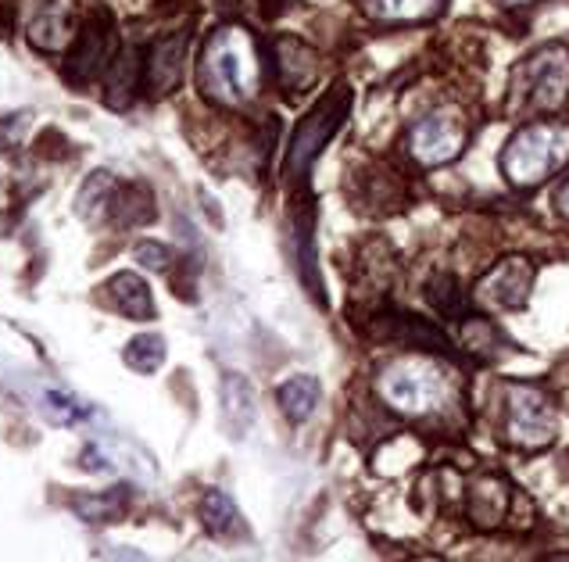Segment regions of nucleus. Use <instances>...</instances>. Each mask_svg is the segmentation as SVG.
Listing matches in <instances>:
<instances>
[{"label": "nucleus", "instance_id": "1", "mask_svg": "<svg viewBox=\"0 0 569 562\" xmlns=\"http://www.w3.org/2000/svg\"><path fill=\"white\" fill-rule=\"evenodd\" d=\"M197 87L219 108H244L262 87V58L244 26H222L208 36L197 61Z\"/></svg>", "mask_w": 569, "mask_h": 562}, {"label": "nucleus", "instance_id": "2", "mask_svg": "<svg viewBox=\"0 0 569 562\" xmlns=\"http://www.w3.org/2000/svg\"><path fill=\"white\" fill-rule=\"evenodd\" d=\"M380 398L387 401L394 412L412 415V420H426V415L444 412L455 401L452 373L441 362L423 355H405L394 359L387 370L380 373Z\"/></svg>", "mask_w": 569, "mask_h": 562}, {"label": "nucleus", "instance_id": "3", "mask_svg": "<svg viewBox=\"0 0 569 562\" xmlns=\"http://www.w3.org/2000/svg\"><path fill=\"white\" fill-rule=\"evenodd\" d=\"M569 165V122H530L502 151V173L519 190H534Z\"/></svg>", "mask_w": 569, "mask_h": 562}, {"label": "nucleus", "instance_id": "4", "mask_svg": "<svg viewBox=\"0 0 569 562\" xmlns=\"http://www.w3.org/2000/svg\"><path fill=\"white\" fill-rule=\"evenodd\" d=\"M566 101H569V47L566 43H544L541 51L523 58L512 68L509 112L544 115V112H559Z\"/></svg>", "mask_w": 569, "mask_h": 562}, {"label": "nucleus", "instance_id": "5", "mask_svg": "<svg viewBox=\"0 0 569 562\" xmlns=\"http://www.w3.org/2000/svg\"><path fill=\"white\" fill-rule=\"evenodd\" d=\"M559 434V412L552 398L534 384H505V441L541 451Z\"/></svg>", "mask_w": 569, "mask_h": 562}, {"label": "nucleus", "instance_id": "6", "mask_svg": "<svg viewBox=\"0 0 569 562\" xmlns=\"http://www.w3.org/2000/svg\"><path fill=\"white\" fill-rule=\"evenodd\" d=\"M348 112H351V90L348 87H337V90H330L326 97H319V104L301 118V126L294 129L287 165H283L287 179H305L308 176V168L316 165V158L323 154V148L333 137H337V129L344 126Z\"/></svg>", "mask_w": 569, "mask_h": 562}, {"label": "nucleus", "instance_id": "7", "mask_svg": "<svg viewBox=\"0 0 569 562\" xmlns=\"http://www.w3.org/2000/svg\"><path fill=\"white\" fill-rule=\"evenodd\" d=\"M466 140H469L466 115L455 112V108H441V112L423 115L412 129H408L405 148L412 154L416 165L437 168V165L455 162V158L466 151Z\"/></svg>", "mask_w": 569, "mask_h": 562}, {"label": "nucleus", "instance_id": "8", "mask_svg": "<svg viewBox=\"0 0 569 562\" xmlns=\"http://www.w3.org/2000/svg\"><path fill=\"white\" fill-rule=\"evenodd\" d=\"M111 58H115V22H111L108 11H101V15H94L79 29L76 47H72V54L65 61V79L83 87V83L101 76L111 65Z\"/></svg>", "mask_w": 569, "mask_h": 562}, {"label": "nucleus", "instance_id": "9", "mask_svg": "<svg viewBox=\"0 0 569 562\" xmlns=\"http://www.w3.org/2000/svg\"><path fill=\"white\" fill-rule=\"evenodd\" d=\"M534 287V265L527 259H505L480 279L473 298L491 304V309H523Z\"/></svg>", "mask_w": 569, "mask_h": 562}, {"label": "nucleus", "instance_id": "10", "mask_svg": "<svg viewBox=\"0 0 569 562\" xmlns=\"http://www.w3.org/2000/svg\"><path fill=\"white\" fill-rule=\"evenodd\" d=\"M187 43H190L187 29H176L151 43V51H147V61H144V87L151 97H165L180 87L183 61H187Z\"/></svg>", "mask_w": 569, "mask_h": 562}, {"label": "nucleus", "instance_id": "11", "mask_svg": "<svg viewBox=\"0 0 569 562\" xmlns=\"http://www.w3.org/2000/svg\"><path fill=\"white\" fill-rule=\"evenodd\" d=\"M72 18H76V4L72 0H36L26 22V36L36 51L54 54L72 40Z\"/></svg>", "mask_w": 569, "mask_h": 562}, {"label": "nucleus", "instance_id": "12", "mask_svg": "<svg viewBox=\"0 0 569 562\" xmlns=\"http://www.w3.org/2000/svg\"><path fill=\"white\" fill-rule=\"evenodd\" d=\"M319 76V54L298 36H280L276 40V79L287 93L308 90Z\"/></svg>", "mask_w": 569, "mask_h": 562}, {"label": "nucleus", "instance_id": "13", "mask_svg": "<svg viewBox=\"0 0 569 562\" xmlns=\"http://www.w3.org/2000/svg\"><path fill=\"white\" fill-rule=\"evenodd\" d=\"M509 502H512V487L502 480V476H480L477 484H469V498H466V512L477 527H502L505 516H509Z\"/></svg>", "mask_w": 569, "mask_h": 562}, {"label": "nucleus", "instance_id": "14", "mask_svg": "<svg viewBox=\"0 0 569 562\" xmlns=\"http://www.w3.org/2000/svg\"><path fill=\"white\" fill-rule=\"evenodd\" d=\"M104 290H108L111 309L122 312V315H126V320H136V323L154 320V298H151V287H147L136 273H119V276H111Z\"/></svg>", "mask_w": 569, "mask_h": 562}, {"label": "nucleus", "instance_id": "15", "mask_svg": "<svg viewBox=\"0 0 569 562\" xmlns=\"http://www.w3.org/2000/svg\"><path fill=\"white\" fill-rule=\"evenodd\" d=\"M448 8V0H362V11L373 22H430Z\"/></svg>", "mask_w": 569, "mask_h": 562}, {"label": "nucleus", "instance_id": "16", "mask_svg": "<svg viewBox=\"0 0 569 562\" xmlns=\"http://www.w3.org/2000/svg\"><path fill=\"white\" fill-rule=\"evenodd\" d=\"M222 415H226L233 437H240L255 420V390L237 373H226L222 380Z\"/></svg>", "mask_w": 569, "mask_h": 562}, {"label": "nucleus", "instance_id": "17", "mask_svg": "<svg viewBox=\"0 0 569 562\" xmlns=\"http://www.w3.org/2000/svg\"><path fill=\"white\" fill-rule=\"evenodd\" d=\"M319 395H323V390H319L316 376H290V380L276 390L280 409H283V415H287L290 423H305L308 415L316 412Z\"/></svg>", "mask_w": 569, "mask_h": 562}, {"label": "nucleus", "instance_id": "18", "mask_svg": "<svg viewBox=\"0 0 569 562\" xmlns=\"http://www.w3.org/2000/svg\"><path fill=\"white\" fill-rule=\"evenodd\" d=\"M111 215H115L119 226H147L154 218V198L144 183H129L115 193L111 201Z\"/></svg>", "mask_w": 569, "mask_h": 562}, {"label": "nucleus", "instance_id": "19", "mask_svg": "<svg viewBox=\"0 0 569 562\" xmlns=\"http://www.w3.org/2000/svg\"><path fill=\"white\" fill-rule=\"evenodd\" d=\"M72 509L90 523H115L126 516L129 509V487H115V491H104V495H83L72 502Z\"/></svg>", "mask_w": 569, "mask_h": 562}, {"label": "nucleus", "instance_id": "20", "mask_svg": "<svg viewBox=\"0 0 569 562\" xmlns=\"http://www.w3.org/2000/svg\"><path fill=\"white\" fill-rule=\"evenodd\" d=\"M426 298L430 304L444 315V320H473L469 315V298H466V290L459 287V279L455 276H437V279H430V287H426Z\"/></svg>", "mask_w": 569, "mask_h": 562}, {"label": "nucleus", "instance_id": "21", "mask_svg": "<svg viewBox=\"0 0 569 562\" xmlns=\"http://www.w3.org/2000/svg\"><path fill=\"white\" fill-rule=\"evenodd\" d=\"M136 83H140V61H136V51H126L122 58L111 61V76H108L104 101L111 108H126L133 101Z\"/></svg>", "mask_w": 569, "mask_h": 562}, {"label": "nucleus", "instance_id": "22", "mask_svg": "<svg viewBox=\"0 0 569 562\" xmlns=\"http://www.w3.org/2000/svg\"><path fill=\"white\" fill-rule=\"evenodd\" d=\"M201 520L215 537H230L240 530V512L230 502V495H222V491H208L201 498Z\"/></svg>", "mask_w": 569, "mask_h": 562}, {"label": "nucleus", "instance_id": "23", "mask_svg": "<svg viewBox=\"0 0 569 562\" xmlns=\"http://www.w3.org/2000/svg\"><path fill=\"white\" fill-rule=\"evenodd\" d=\"M111 201H115V179H111V173H94L79 190V215L94 223V218L111 212Z\"/></svg>", "mask_w": 569, "mask_h": 562}, {"label": "nucleus", "instance_id": "24", "mask_svg": "<svg viewBox=\"0 0 569 562\" xmlns=\"http://www.w3.org/2000/svg\"><path fill=\"white\" fill-rule=\"evenodd\" d=\"M165 362V340L158 334H140L126 345V365L136 373H158Z\"/></svg>", "mask_w": 569, "mask_h": 562}, {"label": "nucleus", "instance_id": "25", "mask_svg": "<svg viewBox=\"0 0 569 562\" xmlns=\"http://www.w3.org/2000/svg\"><path fill=\"white\" fill-rule=\"evenodd\" d=\"M298 259L305 268V284L316 298H323V276H319L316 265V234H312V212H305V223L298 229Z\"/></svg>", "mask_w": 569, "mask_h": 562}, {"label": "nucleus", "instance_id": "26", "mask_svg": "<svg viewBox=\"0 0 569 562\" xmlns=\"http://www.w3.org/2000/svg\"><path fill=\"white\" fill-rule=\"evenodd\" d=\"M136 262H140L144 268H154V273H165V268L172 265V251L165 248V243L140 240L136 243Z\"/></svg>", "mask_w": 569, "mask_h": 562}, {"label": "nucleus", "instance_id": "27", "mask_svg": "<svg viewBox=\"0 0 569 562\" xmlns=\"http://www.w3.org/2000/svg\"><path fill=\"white\" fill-rule=\"evenodd\" d=\"M555 208H559V215L569 218V179L562 183L559 190H555Z\"/></svg>", "mask_w": 569, "mask_h": 562}, {"label": "nucleus", "instance_id": "28", "mask_svg": "<svg viewBox=\"0 0 569 562\" xmlns=\"http://www.w3.org/2000/svg\"><path fill=\"white\" fill-rule=\"evenodd\" d=\"M502 8H530V4H537V0H498Z\"/></svg>", "mask_w": 569, "mask_h": 562}, {"label": "nucleus", "instance_id": "29", "mask_svg": "<svg viewBox=\"0 0 569 562\" xmlns=\"http://www.w3.org/2000/svg\"><path fill=\"white\" fill-rule=\"evenodd\" d=\"M226 4H237V0H226Z\"/></svg>", "mask_w": 569, "mask_h": 562}]
</instances>
